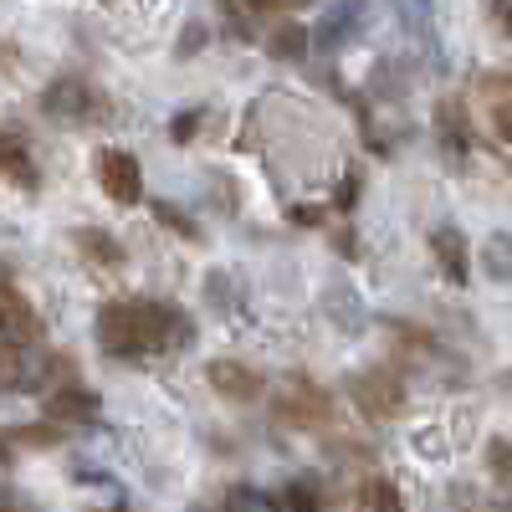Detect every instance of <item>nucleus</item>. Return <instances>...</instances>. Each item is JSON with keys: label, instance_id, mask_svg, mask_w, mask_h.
Segmentation results:
<instances>
[{"label": "nucleus", "instance_id": "f257e3e1", "mask_svg": "<svg viewBox=\"0 0 512 512\" xmlns=\"http://www.w3.org/2000/svg\"><path fill=\"white\" fill-rule=\"evenodd\" d=\"M195 338L185 308L159 303V297H113L98 308V349L108 359H154L175 354Z\"/></svg>", "mask_w": 512, "mask_h": 512}, {"label": "nucleus", "instance_id": "f03ea898", "mask_svg": "<svg viewBox=\"0 0 512 512\" xmlns=\"http://www.w3.org/2000/svg\"><path fill=\"white\" fill-rule=\"evenodd\" d=\"M41 113H47L52 123H62V128H103L113 103L88 77H57L52 88L41 93Z\"/></svg>", "mask_w": 512, "mask_h": 512}, {"label": "nucleus", "instance_id": "7ed1b4c3", "mask_svg": "<svg viewBox=\"0 0 512 512\" xmlns=\"http://www.w3.org/2000/svg\"><path fill=\"white\" fill-rule=\"evenodd\" d=\"M344 390L354 400V410H364L369 420H400L405 405H410V390L400 369H384V364H369V369H354L344 379Z\"/></svg>", "mask_w": 512, "mask_h": 512}, {"label": "nucleus", "instance_id": "20e7f679", "mask_svg": "<svg viewBox=\"0 0 512 512\" xmlns=\"http://www.w3.org/2000/svg\"><path fill=\"white\" fill-rule=\"evenodd\" d=\"M272 415L282 425H292V431H323V425H333V395L323 390V384L297 374L287 390L272 400Z\"/></svg>", "mask_w": 512, "mask_h": 512}, {"label": "nucleus", "instance_id": "39448f33", "mask_svg": "<svg viewBox=\"0 0 512 512\" xmlns=\"http://www.w3.org/2000/svg\"><path fill=\"white\" fill-rule=\"evenodd\" d=\"M41 344V313L26 303V292L16 277H6V379L16 384V369H21V349Z\"/></svg>", "mask_w": 512, "mask_h": 512}, {"label": "nucleus", "instance_id": "423d86ee", "mask_svg": "<svg viewBox=\"0 0 512 512\" xmlns=\"http://www.w3.org/2000/svg\"><path fill=\"white\" fill-rule=\"evenodd\" d=\"M98 185L113 205H139L144 200V169L128 149H98Z\"/></svg>", "mask_w": 512, "mask_h": 512}, {"label": "nucleus", "instance_id": "0eeeda50", "mask_svg": "<svg viewBox=\"0 0 512 512\" xmlns=\"http://www.w3.org/2000/svg\"><path fill=\"white\" fill-rule=\"evenodd\" d=\"M205 379H210V390H216L221 400H231V405H251V400L267 395V374L241 364V359H210Z\"/></svg>", "mask_w": 512, "mask_h": 512}, {"label": "nucleus", "instance_id": "6e6552de", "mask_svg": "<svg viewBox=\"0 0 512 512\" xmlns=\"http://www.w3.org/2000/svg\"><path fill=\"white\" fill-rule=\"evenodd\" d=\"M431 256H436V267L451 277V287L472 282V246H466L461 226H436L431 231Z\"/></svg>", "mask_w": 512, "mask_h": 512}, {"label": "nucleus", "instance_id": "1a4fd4ad", "mask_svg": "<svg viewBox=\"0 0 512 512\" xmlns=\"http://www.w3.org/2000/svg\"><path fill=\"white\" fill-rule=\"evenodd\" d=\"M98 410H103L98 390H88V384H77V379L47 395V415H52V420H62V425H93V420H98Z\"/></svg>", "mask_w": 512, "mask_h": 512}, {"label": "nucleus", "instance_id": "9d476101", "mask_svg": "<svg viewBox=\"0 0 512 512\" xmlns=\"http://www.w3.org/2000/svg\"><path fill=\"white\" fill-rule=\"evenodd\" d=\"M482 98H487V123L502 144H512V72H487L482 77Z\"/></svg>", "mask_w": 512, "mask_h": 512}, {"label": "nucleus", "instance_id": "9b49d317", "mask_svg": "<svg viewBox=\"0 0 512 512\" xmlns=\"http://www.w3.org/2000/svg\"><path fill=\"white\" fill-rule=\"evenodd\" d=\"M0 169H6V180L16 185V190H41V169H36V159H31V149H26V139L16 134H6V144H0Z\"/></svg>", "mask_w": 512, "mask_h": 512}, {"label": "nucleus", "instance_id": "f8f14e48", "mask_svg": "<svg viewBox=\"0 0 512 512\" xmlns=\"http://www.w3.org/2000/svg\"><path fill=\"white\" fill-rule=\"evenodd\" d=\"M72 246H77L82 262H93V267H123V262H128V251L118 246V236L103 231V226H82V231H72Z\"/></svg>", "mask_w": 512, "mask_h": 512}, {"label": "nucleus", "instance_id": "ddd939ff", "mask_svg": "<svg viewBox=\"0 0 512 512\" xmlns=\"http://www.w3.org/2000/svg\"><path fill=\"white\" fill-rule=\"evenodd\" d=\"M359 16H364V0H338V6L323 16V26H318V47L323 52L344 47V41L354 36V26H359Z\"/></svg>", "mask_w": 512, "mask_h": 512}, {"label": "nucleus", "instance_id": "4468645a", "mask_svg": "<svg viewBox=\"0 0 512 512\" xmlns=\"http://www.w3.org/2000/svg\"><path fill=\"white\" fill-rule=\"evenodd\" d=\"M359 507H364V512H405L400 487H395L390 477H364V482H359Z\"/></svg>", "mask_w": 512, "mask_h": 512}, {"label": "nucleus", "instance_id": "2eb2a0df", "mask_svg": "<svg viewBox=\"0 0 512 512\" xmlns=\"http://www.w3.org/2000/svg\"><path fill=\"white\" fill-rule=\"evenodd\" d=\"M267 52H272L277 62H303V57H308V31L297 26V21H282V26L267 36Z\"/></svg>", "mask_w": 512, "mask_h": 512}, {"label": "nucleus", "instance_id": "dca6fc26", "mask_svg": "<svg viewBox=\"0 0 512 512\" xmlns=\"http://www.w3.org/2000/svg\"><path fill=\"white\" fill-rule=\"evenodd\" d=\"M149 210H154V221H159L164 231H175L180 241H200V221L190 216L185 205H175V200H154Z\"/></svg>", "mask_w": 512, "mask_h": 512}, {"label": "nucleus", "instance_id": "f3484780", "mask_svg": "<svg viewBox=\"0 0 512 512\" xmlns=\"http://www.w3.org/2000/svg\"><path fill=\"white\" fill-rule=\"evenodd\" d=\"M482 267H487L492 282H507L512 287V231H502V236H492L482 246Z\"/></svg>", "mask_w": 512, "mask_h": 512}, {"label": "nucleus", "instance_id": "a211bd4d", "mask_svg": "<svg viewBox=\"0 0 512 512\" xmlns=\"http://www.w3.org/2000/svg\"><path fill=\"white\" fill-rule=\"evenodd\" d=\"M318 507H323L318 482H287L277 492V512H318Z\"/></svg>", "mask_w": 512, "mask_h": 512}, {"label": "nucleus", "instance_id": "6ab92c4d", "mask_svg": "<svg viewBox=\"0 0 512 512\" xmlns=\"http://www.w3.org/2000/svg\"><path fill=\"white\" fill-rule=\"evenodd\" d=\"M62 425H52V420H36V425H11V431H6V446H62Z\"/></svg>", "mask_w": 512, "mask_h": 512}, {"label": "nucleus", "instance_id": "aec40b11", "mask_svg": "<svg viewBox=\"0 0 512 512\" xmlns=\"http://www.w3.org/2000/svg\"><path fill=\"white\" fill-rule=\"evenodd\" d=\"M436 123H441V144H446L456 159H466V118H461V108H456V103H441V108H436Z\"/></svg>", "mask_w": 512, "mask_h": 512}, {"label": "nucleus", "instance_id": "412c9836", "mask_svg": "<svg viewBox=\"0 0 512 512\" xmlns=\"http://www.w3.org/2000/svg\"><path fill=\"white\" fill-rule=\"evenodd\" d=\"M487 472H492L502 487H512V441H507V436H492V441H487Z\"/></svg>", "mask_w": 512, "mask_h": 512}, {"label": "nucleus", "instance_id": "4be33fe9", "mask_svg": "<svg viewBox=\"0 0 512 512\" xmlns=\"http://www.w3.org/2000/svg\"><path fill=\"white\" fill-rule=\"evenodd\" d=\"M200 118H205V108H180V113H175V128H169V139L190 144V139L200 134Z\"/></svg>", "mask_w": 512, "mask_h": 512}, {"label": "nucleus", "instance_id": "5701e85b", "mask_svg": "<svg viewBox=\"0 0 512 512\" xmlns=\"http://www.w3.org/2000/svg\"><path fill=\"white\" fill-rule=\"evenodd\" d=\"M205 41H210V31H205V21H190V26L180 31V47H175V52H180V57H195V52L205 47Z\"/></svg>", "mask_w": 512, "mask_h": 512}, {"label": "nucleus", "instance_id": "b1692460", "mask_svg": "<svg viewBox=\"0 0 512 512\" xmlns=\"http://www.w3.org/2000/svg\"><path fill=\"white\" fill-rule=\"evenodd\" d=\"M487 16H492V26L512 41V0H487Z\"/></svg>", "mask_w": 512, "mask_h": 512}, {"label": "nucleus", "instance_id": "393cba45", "mask_svg": "<svg viewBox=\"0 0 512 512\" xmlns=\"http://www.w3.org/2000/svg\"><path fill=\"white\" fill-rule=\"evenodd\" d=\"M354 200H359V175H344V185H338V200H333V210H338V216H349V210H354Z\"/></svg>", "mask_w": 512, "mask_h": 512}, {"label": "nucleus", "instance_id": "a878e982", "mask_svg": "<svg viewBox=\"0 0 512 512\" xmlns=\"http://www.w3.org/2000/svg\"><path fill=\"white\" fill-rule=\"evenodd\" d=\"M308 0H246V11H297Z\"/></svg>", "mask_w": 512, "mask_h": 512}, {"label": "nucleus", "instance_id": "bb28decb", "mask_svg": "<svg viewBox=\"0 0 512 512\" xmlns=\"http://www.w3.org/2000/svg\"><path fill=\"white\" fill-rule=\"evenodd\" d=\"M292 221H297V226H318V221H323V210H308V205H297V210H292Z\"/></svg>", "mask_w": 512, "mask_h": 512}, {"label": "nucleus", "instance_id": "cd10ccee", "mask_svg": "<svg viewBox=\"0 0 512 512\" xmlns=\"http://www.w3.org/2000/svg\"><path fill=\"white\" fill-rule=\"evenodd\" d=\"M221 6H226V11H231V16H236V0H221Z\"/></svg>", "mask_w": 512, "mask_h": 512}, {"label": "nucleus", "instance_id": "c85d7f7f", "mask_svg": "<svg viewBox=\"0 0 512 512\" xmlns=\"http://www.w3.org/2000/svg\"><path fill=\"white\" fill-rule=\"evenodd\" d=\"M502 384H507V395H512V369H507V379H502Z\"/></svg>", "mask_w": 512, "mask_h": 512}, {"label": "nucleus", "instance_id": "c756f323", "mask_svg": "<svg viewBox=\"0 0 512 512\" xmlns=\"http://www.w3.org/2000/svg\"><path fill=\"white\" fill-rule=\"evenodd\" d=\"M11 512H16V507H11Z\"/></svg>", "mask_w": 512, "mask_h": 512}]
</instances>
